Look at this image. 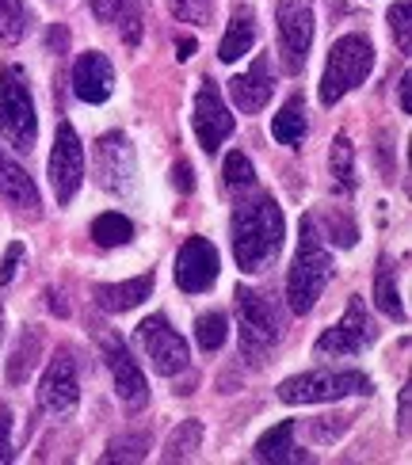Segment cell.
<instances>
[{
	"label": "cell",
	"mask_w": 412,
	"mask_h": 465,
	"mask_svg": "<svg viewBox=\"0 0 412 465\" xmlns=\"http://www.w3.org/2000/svg\"><path fill=\"white\" fill-rule=\"evenodd\" d=\"M203 450V420H184L165 442V461H191Z\"/></svg>",
	"instance_id": "26"
},
{
	"label": "cell",
	"mask_w": 412,
	"mask_h": 465,
	"mask_svg": "<svg viewBox=\"0 0 412 465\" xmlns=\"http://www.w3.org/2000/svg\"><path fill=\"white\" fill-rule=\"evenodd\" d=\"M252 46H256V12H252L248 5H237V8H233V15H229V27H226V38L218 46V57L226 65H233Z\"/></svg>",
	"instance_id": "21"
},
{
	"label": "cell",
	"mask_w": 412,
	"mask_h": 465,
	"mask_svg": "<svg viewBox=\"0 0 412 465\" xmlns=\"http://www.w3.org/2000/svg\"><path fill=\"white\" fill-rule=\"evenodd\" d=\"M328 172H332V180H337L340 191H356V145H351L347 134H340V138L332 142Z\"/></svg>",
	"instance_id": "28"
},
{
	"label": "cell",
	"mask_w": 412,
	"mask_h": 465,
	"mask_svg": "<svg viewBox=\"0 0 412 465\" xmlns=\"http://www.w3.org/2000/svg\"><path fill=\"white\" fill-rule=\"evenodd\" d=\"M95 183H100L107 195H134L137 191V157L134 145L123 130H107L100 142H95Z\"/></svg>",
	"instance_id": "7"
},
{
	"label": "cell",
	"mask_w": 412,
	"mask_h": 465,
	"mask_svg": "<svg viewBox=\"0 0 412 465\" xmlns=\"http://www.w3.org/2000/svg\"><path fill=\"white\" fill-rule=\"evenodd\" d=\"M92 241L100 248H119V244H130L134 241V222L123 218L119 210H107L92 222Z\"/></svg>",
	"instance_id": "27"
},
{
	"label": "cell",
	"mask_w": 412,
	"mask_h": 465,
	"mask_svg": "<svg viewBox=\"0 0 412 465\" xmlns=\"http://www.w3.org/2000/svg\"><path fill=\"white\" fill-rule=\"evenodd\" d=\"M38 359H43V332H38L35 324H27L24 332H19L12 355H8V381H12V385L27 381L31 371L38 366Z\"/></svg>",
	"instance_id": "23"
},
{
	"label": "cell",
	"mask_w": 412,
	"mask_h": 465,
	"mask_svg": "<svg viewBox=\"0 0 412 465\" xmlns=\"http://www.w3.org/2000/svg\"><path fill=\"white\" fill-rule=\"evenodd\" d=\"M19 260H24V244H8V252H5V263H0V286H8L12 279H15V267H19Z\"/></svg>",
	"instance_id": "38"
},
{
	"label": "cell",
	"mask_w": 412,
	"mask_h": 465,
	"mask_svg": "<svg viewBox=\"0 0 412 465\" xmlns=\"http://www.w3.org/2000/svg\"><path fill=\"white\" fill-rule=\"evenodd\" d=\"M95 19L100 24H123L126 27V43H137V24H142V12H137V0H88Z\"/></svg>",
	"instance_id": "25"
},
{
	"label": "cell",
	"mask_w": 412,
	"mask_h": 465,
	"mask_svg": "<svg viewBox=\"0 0 412 465\" xmlns=\"http://www.w3.org/2000/svg\"><path fill=\"white\" fill-rule=\"evenodd\" d=\"M100 347H104V362H107V371L115 378V393H119V401L126 404V409H142V404L149 401V381L142 374V366L130 359L126 343L119 336H104Z\"/></svg>",
	"instance_id": "15"
},
{
	"label": "cell",
	"mask_w": 412,
	"mask_h": 465,
	"mask_svg": "<svg viewBox=\"0 0 412 465\" xmlns=\"http://www.w3.org/2000/svg\"><path fill=\"white\" fill-rule=\"evenodd\" d=\"M12 458H15V450H12V409L0 404V465H8Z\"/></svg>",
	"instance_id": "37"
},
{
	"label": "cell",
	"mask_w": 412,
	"mask_h": 465,
	"mask_svg": "<svg viewBox=\"0 0 412 465\" xmlns=\"http://www.w3.org/2000/svg\"><path fill=\"white\" fill-rule=\"evenodd\" d=\"M38 404H43V409H46L50 416H57V420L73 416V412H76V404H81V381H76V362H73V355L65 351V347L50 359L43 381H38Z\"/></svg>",
	"instance_id": "13"
},
{
	"label": "cell",
	"mask_w": 412,
	"mask_h": 465,
	"mask_svg": "<svg viewBox=\"0 0 412 465\" xmlns=\"http://www.w3.org/2000/svg\"><path fill=\"white\" fill-rule=\"evenodd\" d=\"M375 73V43L367 35H340L328 50L325 62V76H321V104L332 107L340 104L347 92H356L359 84H367V76Z\"/></svg>",
	"instance_id": "3"
},
{
	"label": "cell",
	"mask_w": 412,
	"mask_h": 465,
	"mask_svg": "<svg viewBox=\"0 0 412 465\" xmlns=\"http://www.w3.org/2000/svg\"><path fill=\"white\" fill-rule=\"evenodd\" d=\"M226 336H229V321H226V313H218V309L195 321V343H199L203 351H218L226 343Z\"/></svg>",
	"instance_id": "30"
},
{
	"label": "cell",
	"mask_w": 412,
	"mask_h": 465,
	"mask_svg": "<svg viewBox=\"0 0 412 465\" xmlns=\"http://www.w3.org/2000/svg\"><path fill=\"white\" fill-rule=\"evenodd\" d=\"M389 31L397 35V50L412 54V0H397L389 8Z\"/></svg>",
	"instance_id": "33"
},
{
	"label": "cell",
	"mask_w": 412,
	"mask_h": 465,
	"mask_svg": "<svg viewBox=\"0 0 412 465\" xmlns=\"http://www.w3.org/2000/svg\"><path fill=\"white\" fill-rule=\"evenodd\" d=\"M375 305L382 309V313H386L389 321H397V324H405V321H408L405 305H401L397 275H394V267H389V260H378V271H375Z\"/></svg>",
	"instance_id": "24"
},
{
	"label": "cell",
	"mask_w": 412,
	"mask_h": 465,
	"mask_svg": "<svg viewBox=\"0 0 412 465\" xmlns=\"http://www.w3.org/2000/svg\"><path fill=\"white\" fill-rule=\"evenodd\" d=\"M153 271L149 275H137V279H126V282H100L92 290L95 305L104 309V313H130V309H137L149 294H153Z\"/></svg>",
	"instance_id": "19"
},
{
	"label": "cell",
	"mask_w": 412,
	"mask_h": 465,
	"mask_svg": "<svg viewBox=\"0 0 412 465\" xmlns=\"http://www.w3.org/2000/svg\"><path fill=\"white\" fill-rule=\"evenodd\" d=\"M31 8L24 0H0V46H15L27 35Z\"/></svg>",
	"instance_id": "29"
},
{
	"label": "cell",
	"mask_w": 412,
	"mask_h": 465,
	"mask_svg": "<svg viewBox=\"0 0 412 465\" xmlns=\"http://www.w3.org/2000/svg\"><path fill=\"white\" fill-rule=\"evenodd\" d=\"M271 92H275V81H271L267 54H256L252 57V65L229 81V100L241 114H260L271 104Z\"/></svg>",
	"instance_id": "16"
},
{
	"label": "cell",
	"mask_w": 412,
	"mask_h": 465,
	"mask_svg": "<svg viewBox=\"0 0 412 465\" xmlns=\"http://www.w3.org/2000/svg\"><path fill=\"white\" fill-rule=\"evenodd\" d=\"M172 183H176V187H180V191H184V195H187V191L195 187V176H191V164H187V161H180V164H176V168H172Z\"/></svg>",
	"instance_id": "40"
},
{
	"label": "cell",
	"mask_w": 412,
	"mask_h": 465,
	"mask_svg": "<svg viewBox=\"0 0 412 465\" xmlns=\"http://www.w3.org/2000/svg\"><path fill=\"white\" fill-rule=\"evenodd\" d=\"M271 138L286 149H302L309 138V119H306V100L302 92H294L290 100L279 107V114L271 119Z\"/></svg>",
	"instance_id": "20"
},
{
	"label": "cell",
	"mask_w": 412,
	"mask_h": 465,
	"mask_svg": "<svg viewBox=\"0 0 412 465\" xmlns=\"http://www.w3.org/2000/svg\"><path fill=\"white\" fill-rule=\"evenodd\" d=\"M0 138L15 153H31L38 142V114L24 65H5L0 73Z\"/></svg>",
	"instance_id": "4"
},
{
	"label": "cell",
	"mask_w": 412,
	"mask_h": 465,
	"mask_svg": "<svg viewBox=\"0 0 412 465\" xmlns=\"http://www.w3.org/2000/svg\"><path fill=\"white\" fill-rule=\"evenodd\" d=\"M65 46H69V31L54 24V27L46 31V50H50V54H57V57H62V54H65Z\"/></svg>",
	"instance_id": "39"
},
{
	"label": "cell",
	"mask_w": 412,
	"mask_h": 465,
	"mask_svg": "<svg viewBox=\"0 0 412 465\" xmlns=\"http://www.w3.org/2000/svg\"><path fill=\"white\" fill-rule=\"evenodd\" d=\"M172 12L184 19V24H206V15L214 8V0H168Z\"/></svg>",
	"instance_id": "35"
},
{
	"label": "cell",
	"mask_w": 412,
	"mask_h": 465,
	"mask_svg": "<svg viewBox=\"0 0 412 465\" xmlns=\"http://www.w3.org/2000/svg\"><path fill=\"white\" fill-rule=\"evenodd\" d=\"M85 183V145L76 138L73 123H57V134H54V149H50V187L57 203H73V195L81 191Z\"/></svg>",
	"instance_id": "11"
},
{
	"label": "cell",
	"mask_w": 412,
	"mask_h": 465,
	"mask_svg": "<svg viewBox=\"0 0 412 465\" xmlns=\"http://www.w3.org/2000/svg\"><path fill=\"white\" fill-rule=\"evenodd\" d=\"M328 232H332V241H337L340 248L356 244V225H351V218H344L340 210H332V214H328Z\"/></svg>",
	"instance_id": "36"
},
{
	"label": "cell",
	"mask_w": 412,
	"mask_h": 465,
	"mask_svg": "<svg viewBox=\"0 0 412 465\" xmlns=\"http://www.w3.org/2000/svg\"><path fill=\"white\" fill-rule=\"evenodd\" d=\"M146 450H149V439H146V435H134V439H115L111 447H107V454H104V461H115V458H119V461H137V458H142Z\"/></svg>",
	"instance_id": "34"
},
{
	"label": "cell",
	"mask_w": 412,
	"mask_h": 465,
	"mask_svg": "<svg viewBox=\"0 0 412 465\" xmlns=\"http://www.w3.org/2000/svg\"><path fill=\"white\" fill-rule=\"evenodd\" d=\"M0 340H5V309H0Z\"/></svg>",
	"instance_id": "44"
},
{
	"label": "cell",
	"mask_w": 412,
	"mask_h": 465,
	"mask_svg": "<svg viewBox=\"0 0 412 465\" xmlns=\"http://www.w3.org/2000/svg\"><path fill=\"white\" fill-rule=\"evenodd\" d=\"M275 24H279L283 73L298 76L306 69V54L313 46V8H309V0H279V8H275Z\"/></svg>",
	"instance_id": "10"
},
{
	"label": "cell",
	"mask_w": 412,
	"mask_h": 465,
	"mask_svg": "<svg viewBox=\"0 0 412 465\" xmlns=\"http://www.w3.org/2000/svg\"><path fill=\"white\" fill-rule=\"evenodd\" d=\"M0 199H5L12 210H19V214H27L31 222L43 214V199H38L35 180L8 157V153H0Z\"/></svg>",
	"instance_id": "18"
},
{
	"label": "cell",
	"mask_w": 412,
	"mask_h": 465,
	"mask_svg": "<svg viewBox=\"0 0 412 465\" xmlns=\"http://www.w3.org/2000/svg\"><path fill=\"white\" fill-rule=\"evenodd\" d=\"M401 431H408V390H401Z\"/></svg>",
	"instance_id": "43"
},
{
	"label": "cell",
	"mask_w": 412,
	"mask_h": 465,
	"mask_svg": "<svg viewBox=\"0 0 412 465\" xmlns=\"http://www.w3.org/2000/svg\"><path fill=\"white\" fill-rule=\"evenodd\" d=\"M115 92V65L107 62V54L88 50L76 57L73 65V95L85 104H107Z\"/></svg>",
	"instance_id": "17"
},
{
	"label": "cell",
	"mask_w": 412,
	"mask_h": 465,
	"mask_svg": "<svg viewBox=\"0 0 412 465\" xmlns=\"http://www.w3.org/2000/svg\"><path fill=\"white\" fill-rule=\"evenodd\" d=\"M378 340V328L375 321H370L363 298H351L344 317L328 328V332L317 336V343H313V355L317 359H344V355H359L363 347H370Z\"/></svg>",
	"instance_id": "8"
},
{
	"label": "cell",
	"mask_w": 412,
	"mask_h": 465,
	"mask_svg": "<svg viewBox=\"0 0 412 465\" xmlns=\"http://www.w3.org/2000/svg\"><path fill=\"white\" fill-rule=\"evenodd\" d=\"M286 237L283 206L275 203L271 191H256L252 199H241L233 210V256L245 275H260L279 256Z\"/></svg>",
	"instance_id": "1"
},
{
	"label": "cell",
	"mask_w": 412,
	"mask_h": 465,
	"mask_svg": "<svg viewBox=\"0 0 412 465\" xmlns=\"http://www.w3.org/2000/svg\"><path fill=\"white\" fill-rule=\"evenodd\" d=\"M294 431H298V420H283L279 428H271L260 435L256 442V458L260 461H275V465H294V461H309L306 450L294 447Z\"/></svg>",
	"instance_id": "22"
},
{
	"label": "cell",
	"mask_w": 412,
	"mask_h": 465,
	"mask_svg": "<svg viewBox=\"0 0 412 465\" xmlns=\"http://www.w3.org/2000/svg\"><path fill=\"white\" fill-rule=\"evenodd\" d=\"M367 393H375V381L363 371H309V374H294L279 385L283 404H325V401L367 397Z\"/></svg>",
	"instance_id": "6"
},
{
	"label": "cell",
	"mask_w": 412,
	"mask_h": 465,
	"mask_svg": "<svg viewBox=\"0 0 412 465\" xmlns=\"http://www.w3.org/2000/svg\"><path fill=\"white\" fill-rule=\"evenodd\" d=\"M195 54V38L191 35H184V38H176V57H180V62H187V57Z\"/></svg>",
	"instance_id": "42"
},
{
	"label": "cell",
	"mask_w": 412,
	"mask_h": 465,
	"mask_svg": "<svg viewBox=\"0 0 412 465\" xmlns=\"http://www.w3.org/2000/svg\"><path fill=\"white\" fill-rule=\"evenodd\" d=\"M222 275V256L206 237H187L176 252V286L184 294H203L218 282Z\"/></svg>",
	"instance_id": "12"
},
{
	"label": "cell",
	"mask_w": 412,
	"mask_h": 465,
	"mask_svg": "<svg viewBox=\"0 0 412 465\" xmlns=\"http://www.w3.org/2000/svg\"><path fill=\"white\" fill-rule=\"evenodd\" d=\"M332 252L321 241V229L313 218H302V237H298V252H294V263L286 271V305L290 313H309L317 298L325 294V286L332 279Z\"/></svg>",
	"instance_id": "2"
},
{
	"label": "cell",
	"mask_w": 412,
	"mask_h": 465,
	"mask_svg": "<svg viewBox=\"0 0 412 465\" xmlns=\"http://www.w3.org/2000/svg\"><path fill=\"white\" fill-rule=\"evenodd\" d=\"M191 126H195V138H199L203 153H218L222 142L233 134V126H237V119L229 114L226 100H222V92L214 81H203L199 95H195V114H191Z\"/></svg>",
	"instance_id": "14"
},
{
	"label": "cell",
	"mask_w": 412,
	"mask_h": 465,
	"mask_svg": "<svg viewBox=\"0 0 412 465\" xmlns=\"http://www.w3.org/2000/svg\"><path fill=\"white\" fill-rule=\"evenodd\" d=\"M222 176H226V187L229 191H252V187H256V168H252V161L245 157L241 149H233L229 157H226Z\"/></svg>",
	"instance_id": "31"
},
{
	"label": "cell",
	"mask_w": 412,
	"mask_h": 465,
	"mask_svg": "<svg viewBox=\"0 0 412 465\" xmlns=\"http://www.w3.org/2000/svg\"><path fill=\"white\" fill-rule=\"evenodd\" d=\"M233 309H237V324H241V351L245 359L260 362L264 351H271L283 336V313L275 305L271 294L256 286H237L233 290Z\"/></svg>",
	"instance_id": "5"
},
{
	"label": "cell",
	"mask_w": 412,
	"mask_h": 465,
	"mask_svg": "<svg viewBox=\"0 0 412 465\" xmlns=\"http://www.w3.org/2000/svg\"><path fill=\"white\" fill-rule=\"evenodd\" d=\"M347 428H351V416H313L306 431H309V439L317 442V447H325V442H337Z\"/></svg>",
	"instance_id": "32"
},
{
	"label": "cell",
	"mask_w": 412,
	"mask_h": 465,
	"mask_svg": "<svg viewBox=\"0 0 412 465\" xmlns=\"http://www.w3.org/2000/svg\"><path fill=\"white\" fill-rule=\"evenodd\" d=\"M401 111L412 114V73L401 76Z\"/></svg>",
	"instance_id": "41"
},
{
	"label": "cell",
	"mask_w": 412,
	"mask_h": 465,
	"mask_svg": "<svg viewBox=\"0 0 412 465\" xmlns=\"http://www.w3.org/2000/svg\"><path fill=\"white\" fill-rule=\"evenodd\" d=\"M134 340H137V347L146 351V359H149V366L161 378H176L180 371H187V359H191V351H187V340L176 332V328L156 313V317H146L142 324H137V332H134Z\"/></svg>",
	"instance_id": "9"
}]
</instances>
